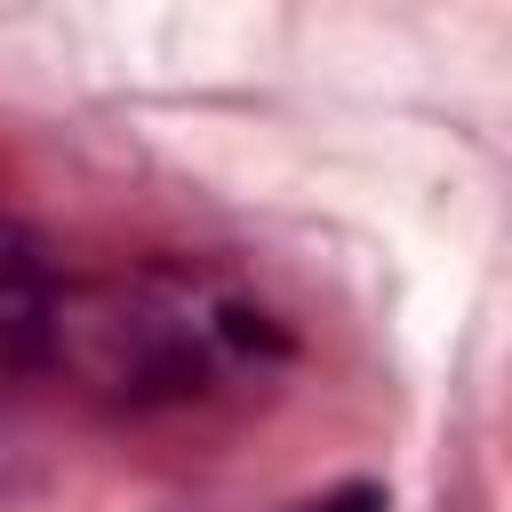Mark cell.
I'll list each match as a JSON object with an SVG mask.
<instances>
[{
    "label": "cell",
    "instance_id": "1",
    "mask_svg": "<svg viewBox=\"0 0 512 512\" xmlns=\"http://www.w3.org/2000/svg\"><path fill=\"white\" fill-rule=\"evenodd\" d=\"M328 512H384V496H376V488H344Z\"/></svg>",
    "mask_w": 512,
    "mask_h": 512
}]
</instances>
